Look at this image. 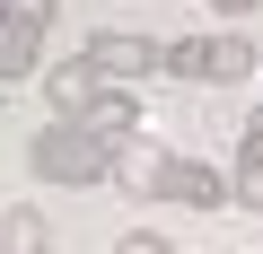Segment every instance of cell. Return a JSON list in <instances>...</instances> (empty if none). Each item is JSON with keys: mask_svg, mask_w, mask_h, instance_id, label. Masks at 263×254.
<instances>
[{"mask_svg": "<svg viewBox=\"0 0 263 254\" xmlns=\"http://www.w3.org/2000/svg\"><path fill=\"white\" fill-rule=\"evenodd\" d=\"M35 175H53V184H70V193H88V184H105V167H114V141L105 132H88V123H70V114H53L44 132H35Z\"/></svg>", "mask_w": 263, "mask_h": 254, "instance_id": "1", "label": "cell"}, {"mask_svg": "<svg viewBox=\"0 0 263 254\" xmlns=\"http://www.w3.org/2000/svg\"><path fill=\"white\" fill-rule=\"evenodd\" d=\"M88 70L97 79H149L158 70V35H132V27H105V35H88Z\"/></svg>", "mask_w": 263, "mask_h": 254, "instance_id": "2", "label": "cell"}, {"mask_svg": "<svg viewBox=\"0 0 263 254\" xmlns=\"http://www.w3.org/2000/svg\"><path fill=\"white\" fill-rule=\"evenodd\" d=\"M158 202H184V210H228V202H237V184H228L219 167H202V158H167V167H158Z\"/></svg>", "mask_w": 263, "mask_h": 254, "instance_id": "3", "label": "cell"}, {"mask_svg": "<svg viewBox=\"0 0 263 254\" xmlns=\"http://www.w3.org/2000/svg\"><path fill=\"white\" fill-rule=\"evenodd\" d=\"M158 167H167V149H158V141H141V132H123V141H114V167H105V184H123V193H141V202H158Z\"/></svg>", "mask_w": 263, "mask_h": 254, "instance_id": "4", "label": "cell"}, {"mask_svg": "<svg viewBox=\"0 0 263 254\" xmlns=\"http://www.w3.org/2000/svg\"><path fill=\"white\" fill-rule=\"evenodd\" d=\"M70 123H88V132H105V141H123V132H141V96H132L123 79H97V96L70 114Z\"/></svg>", "mask_w": 263, "mask_h": 254, "instance_id": "5", "label": "cell"}, {"mask_svg": "<svg viewBox=\"0 0 263 254\" xmlns=\"http://www.w3.org/2000/svg\"><path fill=\"white\" fill-rule=\"evenodd\" d=\"M193 79H254V35H202V62H193Z\"/></svg>", "mask_w": 263, "mask_h": 254, "instance_id": "6", "label": "cell"}, {"mask_svg": "<svg viewBox=\"0 0 263 254\" xmlns=\"http://www.w3.org/2000/svg\"><path fill=\"white\" fill-rule=\"evenodd\" d=\"M35 62H44V27H18V18H0V88L35 79Z\"/></svg>", "mask_w": 263, "mask_h": 254, "instance_id": "7", "label": "cell"}, {"mask_svg": "<svg viewBox=\"0 0 263 254\" xmlns=\"http://www.w3.org/2000/svg\"><path fill=\"white\" fill-rule=\"evenodd\" d=\"M0 254H53V228H44L35 202H9V210H0Z\"/></svg>", "mask_w": 263, "mask_h": 254, "instance_id": "8", "label": "cell"}, {"mask_svg": "<svg viewBox=\"0 0 263 254\" xmlns=\"http://www.w3.org/2000/svg\"><path fill=\"white\" fill-rule=\"evenodd\" d=\"M44 96H53V114H79V105L97 96V70H88V53H79V62H53V70H44Z\"/></svg>", "mask_w": 263, "mask_h": 254, "instance_id": "9", "label": "cell"}, {"mask_svg": "<svg viewBox=\"0 0 263 254\" xmlns=\"http://www.w3.org/2000/svg\"><path fill=\"white\" fill-rule=\"evenodd\" d=\"M228 184H237V202H263V105L246 114V141H237V175Z\"/></svg>", "mask_w": 263, "mask_h": 254, "instance_id": "10", "label": "cell"}, {"mask_svg": "<svg viewBox=\"0 0 263 254\" xmlns=\"http://www.w3.org/2000/svg\"><path fill=\"white\" fill-rule=\"evenodd\" d=\"M62 0H0V18H18V27H53Z\"/></svg>", "mask_w": 263, "mask_h": 254, "instance_id": "11", "label": "cell"}, {"mask_svg": "<svg viewBox=\"0 0 263 254\" xmlns=\"http://www.w3.org/2000/svg\"><path fill=\"white\" fill-rule=\"evenodd\" d=\"M114 254H176V245H167L158 228H123V237H114Z\"/></svg>", "mask_w": 263, "mask_h": 254, "instance_id": "12", "label": "cell"}, {"mask_svg": "<svg viewBox=\"0 0 263 254\" xmlns=\"http://www.w3.org/2000/svg\"><path fill=\"white\" fill-rule=\"evenodd\" d=\"M211 9H219V18H254L263 0H211Z\"/></svg>", "mask_w": 263, "mask_h": 254, "instance_id": "13", "label": "cell"}, {"mask_svg": "<svg viewBox=\"0 0 263 254\" xmlns=\"http://www.w3.org/2000/svg\"><path fill=\"white\" fill-rule=\"evenodd\" d=\"M219 254H228V245H219Z\"/></svg>", "mask_w": 263, "mask_h": 254, "instance_id": "14", "label": "cell"}]
</instances>
